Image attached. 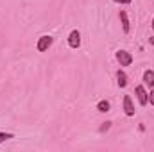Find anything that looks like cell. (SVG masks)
I'll return each instance as SVG.
<instances>
[{"label": "cell", "mask_w": 154, "mask_h": 152, "mask_svg": "<svg viewBox=\"0 0 154 152\" xmlns=\"http://www.w3.org/2000/svg\"><path fill=\"white\" fill-rule=\"evenodd\" d=\"M52 43H54V38H52V36H48V34L39 36L38 43H36V50H38V52H47V50L52 47Z\"/></svg>", "instance_id": "6da1fadb"}, {"label": "cell", "mask_w": 154, "mask_h": 152, "mask_svg": "<svg viewBox=\"0 0 154 152\" xmlns=\"http://www.w3.org/2000/svg\"><path fill=\"white\" fill-rule=\"evenodd\" d=\"M134 95H136L140 106H147V102H149V93H147V90H145L143 84H140V86L134 88Z\"/></svg>", "instance_id": "7a4b0ae2"}, {"label": "cell", "mask_w": 154, "mask_h": 152, "mask_svg": "<svg viewBox=\"0 0 154 152\" xmlns=\"http://www.w3.org/2000/svg\"><path fill=\"white\" fill-rule=\"evenodd\" d=\"M116 61L120 63V66H129L131 63H133V56H131V52H127V50H118L115 54Z\"/></svg>", "instance_id": "3957f363"}, {"label": "cell", "mask_w": 154, "mask_h": 152, "mask_svg": "<svg viewBox=\"0 0 154 152\" xmlns=\"http://www.w3.org/2000/svg\"><path fill=\"white\" fill-rule=\"evenodd\" d=\"M124 113L127 114V116H134V113H136L131 95H124Z\"/></svg>", "instance_id": "277c9868"}, {"label": "cell", "mask_w": 154, "mask_h": 152, "mask_svg": "<svg viewBox=\"0 0 154 152\" xmlns=\"http://www.w3.org/2000/svg\"><path fill=\"white\" fill-rule=\"evenodd\" d=\"M68 45H70V48H79L81 47V32L77 29H74L68 34Z\"/></svg>", "instance_id": "5b68a950"}, {"label": "cell", "mask_w": 154, "mask_h": 152, "mask_svg": "<svg viewBox=\"0 0 154 152\" xmlns=\"http://www.w3.org/2000/svg\"><path fill=\"white\" fill-rule=\"evenodd\" d=\"M118 16H120V23H122V31H124V34H129V31H131V22H129L127 13H125L124 9H120Z\"/></svg>", "instance_id": "8992f818"}, {"label": "cell", "mask_w": 154, "mask_h": 152, "mask_svg": "<svg viewBox=\"0 0 154 152\" xmlns=\"http://www.w3.org/2000/svg\"><path fill=\"white\" fill-rule=\"evenodd\" d=\"M143 82L149 88H154V70H145L143 72Z\"/></svg>", "instance_id": "52a82bcc"}, {"label": "cell", "mask_w": 154, "mask_h": 152, "mask_svg": "<svg viewBox=\"0 0 154 152\" xmlns=\"http://www.w3.org/2000/svg\"><path fill=\"white\" fill-rule=\"evenodd\" d=\"M116 82H118L120 88H125V86H127V74H125L124 70H118V72H116Z\"/></svg>", "instance_id": "ba28073f"}, {"label": "cell", "mask_w": 154, "mask_h": 152, "mask_svg": "<svg viewBox=\"0 0 154 152\" xmlns=\"http://www.w3.org/2000/svg\"><path fill=\"white\" fill-rule=\"evenodd\" d=\"M97 111H100V113H108V111H109V102H108V100H100V102L97 104Z\"/></svg>", "instance_id": "9c48e42d"}, {"label": "cell", "mask_w": 154, "mask_h": 152, "mask_svg": "<svg viewBox=\"0 0 154 152\" xmlns=\"http://www.w3.org/2000/svg\"><path fill=\"white\" fill-rule=\"evenodd\" d=\"M11 138H14L13 132H2V131H0V143H4V141H7V140H11Z\"/></svg>", "instance_id": "30bf717a"}, {"label": "cell", "mask_w": 154, "mask_h": 152, "mask_svg": "<svg viewBox=\"0 0 154 152\" xmlns=\"http://www.w3.org/2000/svg\"><path fill=\"white\" fill-rule=\"evenodd\" d=\"M109 127H111V122H104L99 131H100V132H106V131H109Z\"/></svg>", "instance_id": "8fae6325"}, {"label": "cell", "mask_w": 154, "mask_h": 152, "mask_svg": "<svg viewBox=\"0 0 154 152\" xmlns=\"http://www.w3.org/2000/svg\"><path fill=\"white\" fill-rule=\"evenodd\" d=\"M115 2H116V4H122V5H129L133 0H115Z\"/></svg>", "instance_id": "7c38bea8"}, {"label": "cell", "mask_w": 154, "mask_h": 152, "mask_svg": "<svg viewBox=\"0 0 154 152\" xmlns=\"http://www.w3.org/2000/svg\"><path fill=\"white\" fill-rule=\"evenodd\" d=\"M149 104H152L154 106V88H152V91L149 93Z\"/></svg>", "instance_id": "4fadbf2b"}, {"label": "cell", "mask_w": 154, "mask_h": 152, "mask_svg": "<svg viewBox=\"0 0 154 152\" xmlns=\"http://www.w3.org/2000/svg\"><path fill=\"white\" fill-rule=\"evenodd\" d=\"M149 43H151V47L154 48V36H151V38H149Z\"/></svg>", "instance_id": "5bb4252c"}, {"label": "cell", "mask_w": 154, "mask_h": 152, "mask_svg": "<svg viewBox=\"0 0 154 152\" xmlns=\"http://www.w3.org/2000/svg\"><path fill=\"white\" fill-rule=\"evenodd\" d=\"M151 27H152V29H154V18H152V22H151Z\"/></svg>", "instance_id": "9a60e30c"}]
</instances>
